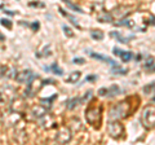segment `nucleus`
Here are the masks:
<instances>
[{
	"label": "nucleus",
	"mask_w": 155,
	"mask_h": 145,
	"mask_svg": "<svg viewBox=\"0 0 155 145\" xmlns=\"http://www.w3.org/2000/svg\"><path fill=\"white\" fill-rule=\"evenodd\" d=\"M0 40H5V38H4V35H2V34H0Z\"/></svg>",
	"instance_id": "35"
},
{
	"label": "nucleus",
	"mask_w": 155,
	"mask_h": 145,
	"mask_svg": "<svg viewBox=\"0 0 155 145\" xmlns=\"http://www.w3.org/2000/svg\"><path fill=\"white\" fill-rule=\"evenodd\" d=\"M0 23H2L3 26H5L8 30H11V29H12V22L9 20H7V18H2V20H0Z\"/></svg>",
	"instance_id": "25"
},
{
	"label": "nucleus",
	"mask_w": 155,
	"mask_h": 145,
	"mask_svg": "<svg viewBox=\"0 0 155 145\" xmlns=\"http://www.w3.org/2000/svg\"><path fill=\"white\" fill-rule=\"evenodd\" d=\"M79 103H81L79 97H72V99H70V100L66 103V108L69 109V110H72V109H74Z\"/></svg>",
	"instance_id": "18"
},
{
	"label": "nucleus",
	"mask_w": 155,
	"mask_h": 145,
	"mask_svg": "<svg viewBox=\"0 0 155 145\" xmlns=\"http://www.w3.org/2000/svg\"><path fill=\"white\" fill-rule=\"evenodd\" d=\"M71 139H72V131L70 130V127L62 126V127L58 128V131L56 133V141L57 143L67 144V143H70Z\"/></svg>",
	"instance_id": "6"
},
{
	"label": "nucleus",
	"mask_w": 155,
	"mask_h": 145,
	"mask_svg": "<svg viewBox=\"0 0 155 145\" xmlns=\"http://www.w3.org/2000/svg\"><path fill=\"white\" fill-rule=\"evenodd\" d=\"M91 36H92V39L93 40H104L105 34L101 30H92L91 31Z\"/></svg>",
	"instance_id": "17"
},
{
	"label": "nucleus",
	"mask_w": 155,
	"mask_h": 145,
	"mask_svg": "<svg viewBox=\"0 0 155 145\" xmlns=\"http://www.w3.org/2000/svg\"><path fill=\"white\" fill-rule=\"evenodd\" d=\"M62 30H64V32H65V35H66V36H69V38H72V36H74V32L71 31V29H70L69 26L64 25V26H62Z\"/></svg>",
	"instance_id": "24"
},
{
	"label": "nucleus",
	"mask_w": 155,
	"mask_h": 145,
	"mask_svg": "<svg viewBox=\"0 0 155 145\" xmlns=\"http://www.w3.org/2000/svg\"><path fill=\"white\" fill-rule=\"evenodd\" d=\"M87 53H89V56H91V57H93V59L100 60V61H104V62H106V64H110V65H113V66H116V65H118L114 60H111L110 57H106V56L98 55V53H94V52H89V51H87Z\"/></svg>",
	"instance_id": "12"
},
{
	"label": "nucleus",
	"mask_w": 155,
	"mask_h": 145,
	"mask_svg": "<svg viewBox=\"0 0 155 145\" xmlns=\"http://www.w3.org/2000/svg\"><path fill=\"white\" fill-rule=\"evenodd\" d=\"M65 4H66V5L69 7L70 9H72V11H74V12H79V13H83V11H81V9H80L79 7H78V5H75V4H72V3L70 2V0H69V2H66Z\"/></svg>",
	"instance_id": "23"
},
{
	"label": "nucleus",
	"mask_w": 155,
	"mask_h": 145,
	"mask_svg": "<svg viewBox=\"0 0 155 145\" xmlns=\"http://www.w3.org/2000/svg\"><path fill=\"white\" fill-rule=\"evenodd\" d=\"M129 113V104L127 101H120V103L111 106L109 110V119L110 120H120L125 117H128Z\"/></svg>",
	"instance_id": "1"
},
{
	"label": "nucleus",
	"mask_w": 155,
	"mask_h": 145,
	"mask_svg": "<svg viewBox=\"0 0 155 145\" xmlns=\"http://www.w3.org/2000/svg\"><path fill=\"white\" fill-rule=\"evenodd\" d=\"M58 9H60V13L62 14V16H65V17H67V18H69V20H70V22H71V23H74V26H75V27H78V29H80V26H79V23H78V22H76V20H75V17H74V16H71V14H70V13H67V12H65V11H64V9H62V8H58Z\"/></svg>",
	"instance_id": "15"
},
{
	"label": "nucleus",
	"mask_w": 155,
	"mask_h": 145,
	"mask_svg": "<svg viewBox=\"0 0 155 145\" xmlns=\"http://www.w3.org/2000/svg\"><path fill=\"white\" fill-rule=\"evenodd\" d=\"M5 120H7V123L8 124H11V126H16L19 120H21V113H18V112H13L12 113H9L8 115H7V118H5Z\"/></svg>",
	"instance_id": "11"
},
{
	"label": "nucleus",
	"mask_w": 155,
	"mask_h": 145,
	"mask_svg": "<svg viewBox=\"0 0 155 145\" xmlns=\"http://www.w3.org/2000/svg\"><path fill=\"white\" fill-rule=\"evenodd\" d=\"M113 53H114L115 56L120 57V60H122L123 62H129L130 60H132V57H133V53H132V52L119 49V48H116V47L113 49Z\"/></svg>",
	"instance_id": "10"
},
{
	"label": "nucleus",
	"mask_w": 155,
	"mask_h": 145,
	"mask_svg": "<svg viewBox=\"0 0 155 145\" xmlns=\"http://www.w3.org/2000/svg\"><path fill=\"white\" fill-rule=\"evenodd\" d=\"M98 95L100 96H107L109 95V88H101L98 91Z\"/></svg>",
	"instance_id": "28"
},
{
	"label": "nucleus",
	"mask_w": 155,
	"mask_h": 145,
	"mask_svg": "<svg viewBox=\"0 0 155 145\" xmlns=\"http://www.w3.org/2000/svg\"><path fill=\"white\" fill-rule=\"evenodd\" d=\"M97 79V75H88L85 78V82H93V80H96Z\"/></svg>",
	"instance_id": "32"
},
{
	"label": "nucleus",
	"mask_w": 155,
	"mask_h": 145,
	"mask_svg": "<svg viewBox=\"0 0 155 145\" xmlns=\"http://www.w3.org/2000/svg\"><path fill=\"white\" fill-rule=\"evenodd\" d=\"M85 119L91 126L98 128L101 126V119H102V108L100 105H91L85 110Z\"/></svg>",
	"instance_id": "2"
},
{
	"label": "nucleus",
	"mask_w": 155,
	"mask_h": 145,
	"mask_svg": "<svg viewBox=\"0 0 155 145\" xmlns=\"http://www.w3.org/2000/svg\"><path fill=\"white\" fill-rule=\"evenodd\" d=\"M30 7H44V4L43 3H39V2H31L30 4H28Z\"/></svg>",
	"instance_id": "30"
},
{
	"label": "nucleus",
	"mask_w": 155,
	"mask_h": 145,
	"mask_svg": "<svg viewBox=\"0 0 155 145\" xmlns=\"http://www.w3.org/2000/svg\"><path fill=\"white\" fill-rule=\"evenodd\" d=\"M154 64V57H149L147 59V62L145 64V67H149V66H151Z\"/></svg>",
	"instance_id": "31"
},
{
	"label": "nucleus",
	"mask_w": 155,
	"mask_h": 145,
	"mask_svg": "<svg viewBox=\"0 0 155 145\" xmlns=\"http://www.w3.org/2000/svg\"><path fill=\"white\" fill-rule=\"evenodd\" d=\"M141 123L146 130H151L155 127V106L149 105L142 110Z\"/></svg>",
	"instance_id": "3"
},
{
	"label": "nucleus",
	"mask_w": 155,
	"mask_h": 145,
	"mask_svg": "<svg viewBox=\"0 0 155 145\" xmlns=\"http://www.w3.org/2000/svg\"><path fill=\"white\" fill-rule=\"evenodd\" d=\"M127 14H129V9L125 7H119L113 11V17L115 18H124Z\"/></svg>",
	"instance_id": "13"
},
{
	"label": "nucleus",
	"mask_w": 155,
	"mask_h": 145,
	"mask_svg": "<svg viewBox=\"0 0 155 145\" xmlns=\"http://www.w3.org/2000/svg\"><path fill=\"white\" fill-rule=\"evenodd\" d=\"M107 132L113 139L119 140L124 136V126L119 120H111L107 124Z\"/></svg>",
	"instance_id": "4"
},
{
	"label": "nucleus",
	"mask_w": 155,
	"mask_h": 145,
	"mask_svg": "<svg viewBox=\"0 0 155 145\" xmlns=\"http://www.w3.org/2000/svg\"><path fill=\"white\" fill-rule=\"evenodd\" d=\"M39 124L43 128H45V130H51V128H54L57 123H56V119L52 117L51 114H45V115H43V117L39 119Z\"/></svg>",
	"instance_id": "8"
},
{
	"label": "nucleus",
	"mask_w": 155,
	"mask_h": 145,
	"mask_svg": "<svg viewBox=\"0 0 155 145\" xmlns=\"http://www.w3.org/2000/svg\"><path fill=\"white\" fill-rule=\"evenodd\" d=\"M30 113L31 115L35 119H40L43 115H45L48 113V108H45L44 105H41V104H39V105H34L31 110H30Z\"/></svg>",
	"instance_id": "9"
},
{
	"label": "nucleus",
	"mask_w": 155,
	"mask_h": 145,
	"mask_svg": "<svg viewBox=\"0 0 155 145\" xmlns=\"http://www.w3.org/2000/svg\"><path fill=\"white\" fill-rule=\"evenodd\" d=\"M91 96H92V91H88V92L84 95V97H81V99H80V101H81V103H85L87 100H89V99H91Z\"/></svg>",
	"instance_id": "27"
},
{
	"label": "nucleus",
	"mask_w": 155,
	"mask_h": 145,
	"mask_svg": "<svg viewBox=\"0 0 155 145\" xmlns=\"http://www.w3.org/2000/svg\"><path fill=\"white\" fill-rule=\"evenodd\" d=\"M120 93V88L118 86H111V87H109V97H114V96H116V95H119Z\"/></svg>",
	"instance_id": "19"
},
{
	"label": "nucleus",
	"mask_w": 155,
	"mask_h": 145,
	"mask_svg": "<svg viewBox=\"0 0 155 145\" xmlns=\"http://www.w3.org/2000/svg\"><path fill=\"white\" fill-rule=\"evenodd\" d=\"M51 70H52V72H54V74L58 75V76L64 75V70H62L61 67H58L57 64H53L51 67H45V71H51Z\"/></svg>",
	"instance_id": "16"
},
{
	"label": "nucleus",
	"mask_w": 155,
	"mask_h": 145,
	"mask_svg": "<svg viewBox=\"0 0 155 145\" xmlns=\"http://www.w3.org/2000/svg\"><path fill=\"white\" fill-rule=\"evenodd\" d=\"M56 97H57V95H53L52 97H49V99H41V100H40V104H41V105H44L45 108H51L52 101L54 100Z\"/></svg>",
	"instance_id": "20"
},
{
	"label": "nucleus",
	"mask_w": 155,
	"mask_h": 145,
	"mask_svg": "<svg viewBox=\"0 0 155 145\" xmlns=\"http://www.w3.org/2000/svg\"><path fill=\"white\" fill-rule=\"evenodd\" d=\"M30 26H31V29L34 31H38L39 27H40V23H39V22H32V23H30Z\"/></svg>",
	"instance_id": "29"
},
{
	"label": "nucleus",
	"mask_w": 155,
	"mask_h": 145,
	"mask_svg": "<svg viewBox=\"0 0 155 145\" xmlns=\"http://www.w3.org/2000/svg\"><path fill=\"white\" fill-rule=\"evenodd\" d=\"M72 62H74V64H79V65H84L85 64V60L81 59V57H75V59L72 60Z\"/></svg>",
	"instance_id": "26"
},
{
	"label": "nucleus",
	"mask_w": 155,
	"mask_h": 145,
	"mask_svg": "<svg viewBox=\"0 0 155 145\" xmlns=\"http://www.w3.org/2000/svg\"><path fill=\"white\" fill-rule=\"evenodd\" d=\"M36 78H39V76L36 75V74H34V72L31 71V70H23V71H19V72H17V75H16V79L18 83H26V84H28L31 80H34V79H36Z\"/></svg>",
	"instance_id": "7"
},
{
	"label": "nucleus",
	"mask_w": 155,
	"mask_h": 145,
	"mask_svg": "<svg viewBox=\"0 0 155 145\" xmlns=\"http://www.w3.org/2000/svg\"><path fill=\"white\" fill-rule=\"evenodd\" d=\"M43 83L44 84H52V83H54V80L53 79H45V80H43Z\"/></svg>",
	"instance_id": "33"
},
{
	"label": "nucleus",
	"mask_w": 155,
	"mask_h": 145,
	"mask_svg": "<svg viewBox=\"0 0 155 145\" xmlns=\"http://www.w3.org/2000/svg\"><path fill=\"white\" fill-rule=\"evenodd\" d=\"M114 72V74H122V75H124V74H127V69H122V67H119V65H116V66H113V70H111Z\"/></svg>",
	"instance_id": "22"
},
{
	"label": "nucleus",
	"mask_w": 155,
	"mask_h": 145,
	"mask_svg": "<svg viewBox=\"0 0 155 145\" xmlns=\"http://www.w3.org/2000/svg\"><path fill=\"white\" fill-rule=\"evenodd\" d=\"M80 76H81V72L79 70H78V71H72V72H70V74H69V76H67L66 82H67V83L74 84V83H76V82L80 79Z\"/></svg>",
	"instance_id": "14"
},
{
	"label": "nucleus",
	"mask_w": 155,
	"mask_h": 145,
	"mask_svg": "<svg viewBox=\"0 0 155 145\" xmlns=\"http://www.w3.org/2000/svg\"><path fill=\"white\" fill-rule=\"evenodd\" d=\"M17 97L16 89L13 87H3L0 89V103L2 104H12V101Z\"/></svg>",
	"instance_id": "5"
},
{
	"label": "nucleus",
	"mask_w": 155,
	"mask_h": 145,
	"mask_svg": "<svg viewBox=\"0 0 155 145\" xmlns=\"http://www.w3.org/2000/svg\"><path fill=\"white\" fill-rule=\"evenodd\" d=\"M98 21L101 22H111L113 21V14H109V13H104L98 16Z\"/></svg>",
	"instance_id": "21"
},
{
	"label": "nucleus",
	"mask_w": 155,
	"mask_h": 145,
	"mask_svg": "<svg viewBox=\"0 0 155 145\" xmlns=\"http://www.w3.org/2000/svg\"><path fill=\"white\" fill-rule=\"evenodd\" d=\"M4 13L9 14V16H13V14H14V12H11V11H5V9H4Z\"/></svg>",
	"instance_id": "34"
}]
</instances>
